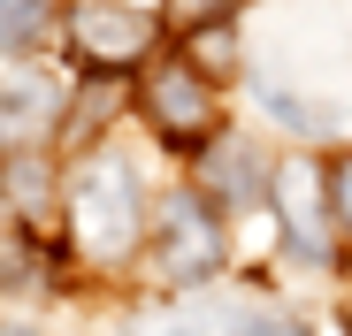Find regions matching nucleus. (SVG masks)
<instances>
[{
	"label": "nucleus",
	"instance_id": "obj_1",
	"mask_svg": "<svg viewBox=\"0 0 352 336\" xmlns=\"http://www.w3.org/2000/svg\"><path fill=\"white\" fill-rule=\"evenodd\" d=\"M69 221H77V245H85V260H100V267H115V260H131L138 252V237H146V199H138V176L123 160H92L85 176L69 184Z\"/></svg>",
	"mask_w": 352,
	"mask_h": 336
},
{
	"label": "nucleus",
	"instance_id": "obj_2",
	"mask_svg": "<svg viewBox=\"0 0 352 336\" xmlns=\"http://www.w3.org/2000/svg\"><path fill=\"white\" fill-rule=\"evenodd\" d=\"M222 260H230L222 214L207 199H192V191H176L161 206V221H153V267H161V283L168 291H199V283L222 275Z\"/></svg>",
	"mask_w": 352,
	"mask_h": 336
},
{
	"label": "nucleus",
	"instance_id": "obj_3",
	"mask_svg": "<svg viewBox=\"0 0 352 336\" xmlns=\"http://www.w3.org/2000/svg\"><path fill=\"white\" fill-rule=\"evenodd\" d=\"M138 107H146V123H153V138H161V145H207V138H214V123H222L214 84L184 62V53H176V62H161V69L146 77Z\"/></svg>",
	"mask_w": 352,
	"mask_h": 336
},
{
	"label": "nucleus",
	"instance_id": "obj_4",
	"mask_svg": "<svg viewBox=\"0 0 352 336\" xmlns=\"http://www.w3.org/2000/svg\"><path fill=\"white\" fill-rule=\"evenodd\" d=\"M161 38V23L146 8H123V0H77L69 8V46H77V62L100 69V77H123L131 62H146Z\"/></svg>",
	"mask_w": 352,
	"mask_h": 336
},
{
	"label": "nucleus",
	"instance_id": "obj_5",
	"mask_svg": "<svg viewBox=\"0 0 352 336\" xmlns=\"http://www.w3.org/2000/svg\"><path fill=\"white\" fill-rule=\"evenodd\" d=\"M268 191H276V206H283L291 245H299L307 260H329V199H322V176H314L307 160H283L276 176H268Z\"/></svg>",
	"mask_w": 352,
	"mask_h": 336
},
{
	"label": "nucleus",
	"instance_id": "obj_6",
	"mask_svg": "<svg viewBox=\"0 0 352 336\" xmlns=\"http://www.w3.org/2000/svg\"><path fill=\"white\" fill-rule=\"evenodd\" d=\"M54 123H62V92L46 77H0V160L31 153Z\"/></svg>",
	"mask_w": 352,
	"mask_h": 336
},
{
	"label": "nucleus",
	"instance_id": "obj_7",
	"mask_svg": "<svg viewBox=\"0 0 352 336\" xmlns=\"http://www.w3.org/2000/svg\"><path fill=\"white\" fill-rule=\"evenodd\" d=\"M199 184H207L222 206H245V199H261V191H268V168H261V153H253V145H222V153H207V160H199Z\"/></svg>",
	"mask_w": 352,
	"mask_h": 336
},
{
	"label": "nucleus",
	"instance_id": "obj_8",
	"mask_svg": "<svg viewBox=\"0 0 352 336\" xmlns=\"http://www.w3.org/2000/svg\"><path fill=\"white\" fill-rule=\"evenodd\" d=\"M184 62L214 84L230 62H238V31H230V23H192V46H184Z\"/></svg>",
	"mask_w": 352,
	"mask_h": 336
},
{
	"label": "nucleus",
	"instance_id": "obj_9",
	"mask_svg": "<svg viewBox=\"0 0 352 336\" xmlns=\"http://www.w3.org/2000/svg\"><path fill=\"white\" fill-rule=\"evenodd\" d=\"M46 0H0V53H23V46H38L46 38Z\"/></svg>",
	"mask_w": 352,
	"mask_h": 336
},
{
	"label": "nucleus",
	"instance_id": "obj_10",
	"mask_svg": "<svg viewBox=\"0 0 352 336\" xmlns=\"http://www.w3.org/2000/svg\"><path fill=\"white\" fill-rule=\"evenodd\" d=\"M115 107H123V77H100V69H92V84L77 92V115H69V123H77V130L115 123Z\"/></svg>",
	"mask_w": 352,
	"mask_h": 336
},
{
	"label": "nucleus",
	"instance_id": "obj_11",
	"mask_svg": "<svg viewBox=\"0 0 352 336\" xmlns=\"http://www.w3.org/2000/svg\"><path fill=\"white\" fill-rule=\"evenodd\" d=\"M207 328H214V321H207V313H184V306H168V313L146 306V313L131 321V336H207Z\"/></svg>",
	"mask_w": 352,
	"mask_h": 336
},
{
	"label": "nucleus",
	"instance_id": "obj_12",
	"mask_svg": "<svg viewBox=\"0 0 352 336\" xmlns=\"http://www.w3.org/2000/svg\"><path fill=\"white\" fill-rule=\"evenodd\" d=\"M322 199H329V221L352 237V153H337V160L322 168Z\"/></svg>",
	"mask_w": 352,
	"mask_h": 336
},
{
	"label": "nucleus",
	"instance_id": "obj_13",
	"mask_svg": "<svg viewBox=\"0 0 352 336\" xmlns=\"http://www.w3.org/2000/svg\"><path fill=\"white\" fill-rule=\"evenodd\" d=\"M168 8L184 16V23H222L230 8H245V0H168Z\"/></svg>",
	"mask_w": 352,
	"mask_h": 336
},
{
	"label": "nucleus",
	"instance_id": "obj_14",
	"mask_svg": "<svg viewBox=\"0 0 352 336\" xmlns=\"http://www.w3.org/2000/svg\"><path fill=\"white\" fill-rule=\"evenodd\" d=\"M245 336H307L299 321H261V328H245Z\"/></svg>",
	"mask_w": 352,
	"mask_h": 336
},
{
	"label": "nucleus",
	"instance_id": "obj_15",
	"mask_svg": "<svg viewBox=\"0 0 352 336\" xmlns=\"http://www.w3.org/2000/svg\"><path fill=\"white\" fill-rule=\"evenodd\" d=\"M344 336H352V313H344Z\"/></svg>",
	"mask_w": 352,
	"mask_h": 336
},
{
	"label": "nucleus",
	"instance_id": "obj_16",
	"mask_svg": "<svg viewBox=\"0 0 352 336\" xmlns=\"http://www.w3.org/2000/svg\"><path fill=\"white\" fill-rule=\"evenodd\" d=\"M8 336H31V328H8Z\"/></svg>",
	"mask_w": 352,
	"mask_h": 336
}]
</instances>
